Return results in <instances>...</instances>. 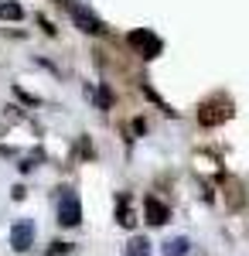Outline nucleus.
Masks as SVG:
<instances>
[{"label": "nucleus", "mask_w": 249, "mask_h": 256, "mask_svg": "<svg viewBox=\"0 0 249 256\" xmlns=\"http://www.w3.org/2000/svg\"><path fill=\"white\" fill-rule=\"evenodd\" d=\"M72 18H76V20H78V28H82V31H89V34H102V31H106V28H102V20L92 18L89 10L76 7V4H72Z\"/></svg>", "instance_id": "nucleus-3"}, {"label": "nucleus", "mask_w": 249, "mask_h": 256, "mask_svg": "<svg viewBox=\"0 0 249 256\" xmlns=\"http://www.w3.org/2000/svg\"><path fill=\"white\" fill-rule=\"evenodd\" d=\"M144 208H147V216H150L154 226H164V222L171 218V212H168V208H164L157 198H147V202H144Z\"/></svg>", "instance_id": "nucleus-4"}, {"label": "nucleus", "mask_w": 249, "mask_h": 256, "mask_svg": "<svg viewBox=\"0 0 249 256\" xmlns=\"http://www.w3.org/2000/svg\"><path fill=\"white\" fill-rule=\"evenodd\" d=\"M78 218H82L78 198L65 192V195H62V202H58V222H62V226H78Z\"/></svg>", "instance_id": "nucleus-1"}, {"label": "nucleus", "mask_w": 249, "mask_h": 256, "mask_svg": "<svg viewBox=\"0 0 249 256\" xmlns=\"http://www.w3.org/2000/svg\"><path fill=\"white\" fill-rule=\"evenodd\" d=\"M126 256H150V242H147V239H134L130 250H126Z\"/></svg>", "instance_id": "nucleus-6"}, {"label": "nucleus", "mask_w": 249, "mask_h": 256, "mask_svg": "<svg viewBox=\"0 0 249 256\" xmlns=\"http://www.w3.org/2000/svg\"><path fill=\"white\" fill-rule=\"evenodd\" d=\"M10 242H14L18 253L31 250V242H34V226H31V222H18V226L10 229Z\"/></svg>", "instance_id": "nucleus-2"}, {"label": "nucleus", "mask_w": 249, "mask_h": 256, "mask_svg": "<svg viewBox=\"0 0 249 256\" xmlns=\"http://www.w3.org/2000/svg\"><path fill=\"white\" fill-rule=\"evenodd\" d=\"M164 253H168V256H184V253H188V239H174V242H168Z\"/></svg>", "instance_id": "nucleus-7"}, {"label": "nucleus", "mask_w": 249, "mask_h": 256, "mask_svg": "<svg viewBox=\"0 0 249 256\" xmlns=\"http://www.w3.org/2000/svg\"><path fill=\"white\" fill-rule=\"evenodd\" d=\"M0 18H7V20H20V18H24V10H20L14 0H4V4H0Z\"/></svg>", "instance_id": "nucleus-5"}]
</instances>
